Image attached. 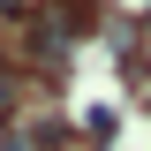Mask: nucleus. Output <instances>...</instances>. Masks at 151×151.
<instances>
[{"instance_id": "f03ea898", "label": "nucleus", "mask_w": 151, "mask_h": 151, "mask_svg": "<svg viewBox=\"0 0 151 151\" xmlns=\"http://www.w3.org/2000/svg\"><path fill=\"white\" fill-rule=\"evenodd\" d=\"M38 0H0V23H15V15H30Z\"/></svg>"}, {"instance_id": "f257e3e1", "label": "nucleus", "mask_w": 151, "mask_h": 151, "mask_svg": "<svg viewBox=\"0 0 151 151\" xmlns=\"http://www.w3.org/2000/svg\"><path fill=\"white\" fill-rule=\"evenodd\" d=\"M0 151H38V144H30L23 129H0Z\"/></svg>"}]
</instances>
